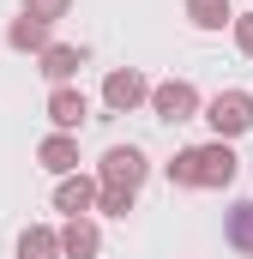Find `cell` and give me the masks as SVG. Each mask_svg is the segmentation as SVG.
Listing matches in <instances>:
<instances>
[{
    "label": "cell",
    "instance_id": "cell-1",
    "mask_svg": "<svg viewBox=\"0 0 253 259\" xmlns=\"http://www.w3.org/2000/svg\"><path fill=\"white\" fill-rule=\"evenodd\" d=\"M205 121L217 139H241L253 133V91H217L211 103H205Z\"/></svg>",
    "mask_w": 253,
    "mask_h": 259
},
{
    "label": "cell",
    "instance_id": "cell-2",
    "mask_svg": "<svg viewBox=\"0 0 253 259\" xmlns=\"http://www.w3.org/2000/svg\"><path fill=\"white\" fill-rule=\"evenodd\" d=\"M145 175H151V163H145L139 145H109L103 163H97V181H103V187H126V193H139Z\"/></svg>",
    "mask_w": 253,
    "mask_h": 259
},
{
    "label": "cell",
    "instance_id": "cell-3",
    "mask_svg": "<svg viewBox=\"0 0 253 259\" xmlns=\"http://www.w3.org/2000/svg\"><path fill=\"white\" fill-rule=\"evenodd\" d=\"M199 109H205V97L193 91L187 78H163V84H151V115H157V121L181 127V121H193Z\"/></svg>",
    "mask_w": 253,
    "mask_h": 259
},
{
    "label": "cell",
    "instance_id": "cell-4",
    "mask_svg": "<svg viewBox=\"0 0 253 259\" xmlns=\"http://www.w3.org/2000/svg\"><path fill=\"white\" fill-rule=\"evenodd\" d=\"M193 157H199V187H211V193L235 187V175H241V157L229 151V139H211V145H193Z\"/></svg>",
    "mask_w": 253,
    "mask_h": 259
},
{
    "label": "cell",
    "instance_id": "cell-5",
    "mask_svg": "<svg viewBox=\"0 0 253 259\" xmlns=\"http://www.w3.org/2000/svg\"><path fill=\"white\" fill-rule=\"evenodd\" d=\"M103 103H109V115H133L139 103H151V78L139 66H115L103 78Z\"/></svg>",
    "mask_w": 253,
    "mask_h": 259
},
{
    "label": "cell",
    "instance_id": "cell-6",
    "mask_svg": "<svg viewBox=\"0 0 253 259\" xmlns=\"http://www.w3.org/2000/svg\"><path fill=\"white\" fill-rule=\"evenodd\" d=\"M97 199H103V181H97V175H61V187H55V211H66V217H91Z\"/></svg>",
    "mask_w": 253,
    "mask_h": 259
},
{
    "label": "cell",
    "instance_id": "cell-7",
    "mask_svg": "<svg viewBox=\"0 0 253 259\" xmlns=\"http://www.w3.org/2000/svg\"><path fill=\"white\" fill-rule=\"evenodd\" d=\"M85 115H91L85 91H72V84H55V91H49V121H55V133H78Z\"/></svg>",
    "mask_w": 253,
    "mask_h": 259
},
{
    "label": "cell",
    "instance_id": "cell-8",
    "mask_svg": "<svg viewBox=\"0 0 253 259\" xmlns=\"http://www.w3.org/2000/svg\"><path fill=\"white\" fill-rule=\"evenodd\" d=\"M55 36H49V18H36V12H18L12 24H6V49L12 55H43Z\"/></svg>",
    "mask_w": 253,
    "mask_h": 259
},
{
    "label": "cell",
    "instance_id": "cell-9",
    "mask_svg": "<svg viewBox=\"0 0 253 259\" xmlns=\"http://www.w3.org/2000/svg\"><path fill=\"white\" fill-rule=\"evenodd\" d=\"M78 66H85V49H72V42H49V49L36 55V72H43L49 84H72Z\"/></svg>",
    "mask_w": 253,
    "mask_h": 259
},
{
    "label": "cell",
    "instance_id": "cell-10",
    "mask_svg": "<svg viewBox=\"0 0 253 259\" xmlns=\"http://www.w3.org/2000/svg\"><path fill=\"white\" fill-rule=\"evenodd\" d=\"M36 163H43L49 175H78V139H72V133H49V139L36 145Z\"/></svg>",
    "mask_w": 253,
    "mask_h": 259
},
{
    "label": "cell",
    "instance_id": "cell-11",
    "mask_svg": "<svg viewBox=\"0 0 253 259\" xmlns=\"http://www.w3.org/2000/svg\"><path fill=\"white\" fill-rule=\"evenodd\" d=\"M61 253H66V259H97V253H103V229H97L91 217H66Z\"/></svg>",
    "mask_w": 253,
    "mask_h": 259
},
{
    "label": "cell",
    "instance_id": "cell-12",
    "mask_svg": "<svg viewBox=\"0 0 253 259\" xmlns=\"http://www.w3.org/2000/svg\"><path fill=\"white\" fill-rule=\"evenodd\" d=\"M223 241H229L235 253H253V199H235V205L223 211Z\"/></svg>",
    "mask_w": 253,
    "mask_h": 259
},
{
    "label": "cell",
    "instance_id": "cell-13",
    "mask_svg": "<svg viewBox=\"0 0 253 259\" xmlns=\"http://www.w3.org/2000/svg\"><path fill=\"white\" fill-rule=\"evenodd\" d=\"M18 259H66V253H61V229L30 223V229L18 235Z\"/></svg>",
    "mask_w": 253,
    "mask_h": 259
},
{
    "label": "cell",
    "instance_id": "cell-14",
    "mask_svg": "<svg viewBox=\"0 0 253 259\" xmlns=\"http://www.w3.org/2000/svg\"><path fill=\"white\" fill-rule=\"evenodd\" d=\"M187 18L199 30H223V24H235V6L229 0H187Z\"/></svg>",
    "mask_w": 253,
    "mask_h": 259
},
{
    "label": "cell",
    "instance_id": "cell-15",
    "mask_svg": "<svg viewBox=\"0 0 253 259\" xmlns=\"http://www.w3.org/2000/svg\"><path fill=\"white\" fill-rule=\"evenodd\" d=\"M163 175H169V187H199V157H193V145L163 163Z\"/></svg>",
    "mask_w": 253,
    "mask_h": 259
},
{
    "label": "cell",
    "instance_id": "cell-16",
    "mask_svg": "<svg viewBox=\"0 0 253 259\" xmlns=\"http://www.w3.org/2000/svg\"><path fill=\"white\" fill-rule=\"evenodd\" d=\"M133 199H139V193H126V187H103L97 211H103V217H126V211H133Z\"/></svg>",
    "mask_w": 253,
    "mask_h": 259
},
{
    "label": "cell",
    "instance_id": "cell-17",
    "mask_svg": "<svg viewBox=\"0 0 253 259\" xmlns=\"http://www.w3.org/2000/svg\"><path fill=\"white\" fill-rule=\"evenodd\" d=\"M24 12H36V18H49V24H55V18L72 12V0H24Z\"/></svg>",
    "mask_w": 253,
    "mask_h": 259
},
{
    "label": "cell",
    "instance_id": "cell-18",
    "mask_svg": "<svg viewBox=\"0 0 253 259\" xmlns=\"http://www.w3.org/2000/svg\"><path fill=\"white\" fill-rule=\"evenodd\" d=\"M229 30H235V49L253 55V12H235V24H229Z\"/></svg>",
    "mask_w": 253,
    "mask_h": 259
}]
</instances>
